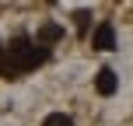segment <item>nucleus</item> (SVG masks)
<instances>
[{"label": "nucleus", "instance_id": "obj_1", "mask_svg": "<svg viewBox=\"0 0 133 126\" xmlns=\"http://www.w3.org/2000/svg\"><path fill=\"white\" fill-rule=\"evenodd\" d=\"M49 60V49L39 46V42H32L28 35H18V39L7 42L4 49V63L11 74H25V70H35V67H42Z\"/></svg>", "mask_w": 133, "mask_h": 126}, {"label": "nucleus", "instance_id": "obj_2", "mask_svg": "<svg viewBox=\"0 0 133 126\" xmlns=\"http://www.w3.org/2000/svg\"><path fill=\"white\" fill-rule=\"evenodd\" d=\"M95 49H102V53H109V49H116V28H112V21H102L98 28H95Z\"/></svg>", "mask_w": 133, "mask_h": 126}, {"label": "nucleus", "instance_id": "obj_3", "mask_svg": "<svg viewBox=\"0 0 133 126\" xmlns=\"http://www.w3.org/2000/svg\"><path fill=\"white\" fill-rule=\"evenodd\" d=\"M95 88H98V95H105V98L119 91V77H116V70H112V67H102V70H98V77H95Z\"/></svg>", "mask_w": 133, "mask_h": 126}, {"label": "nucleus", "instance_id": "obj_4", "mask_svg": "<svg viewBox=\"0 0 133 126\" xmlns=\"http://www.w3.org/2000/svg\"><path fill=\"white\" fill-rule=\"evenodd\" d=\"M63 39V25H56V21H49V25L39 28V46H49V42Z\"/></svg>", "mask_w": 133, "mask_h": 126}, {"label": "nucleus", "instance_id": "obj_5", "mask_svg": "<svg viewBox=\"0 0 133 126\" xmlns=\"http://www.w3.org/2000/svg\"><path fill=\"white\" fill-rule=\"evenodd\" d=\"M42 126H74V119L66 112H49L46 119H42Z\"/></svg>", "mask_w": 133, "mask_h": 126}, {"label": "nucleus", "instance_id": "obj_6", "mask_svg": "<svg viewBox=\"0 0 133 126\" xmlns=\"http://www.w3.org/2000/svg\"><path fill=\"white\" fill-rule=\"evenodd\" d=\"M74 21H77V32H88V25H91V11H77Z\"/></svg>", "mask_w": 133, "mask_h": 126}]
</instances>
